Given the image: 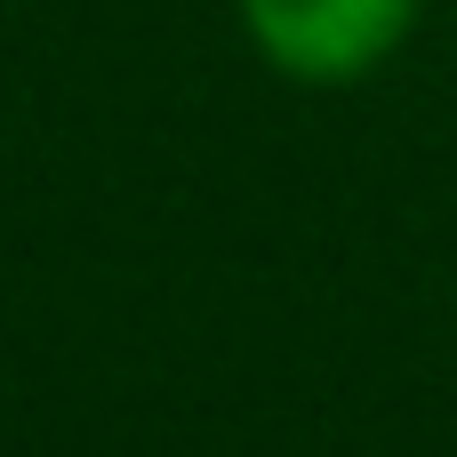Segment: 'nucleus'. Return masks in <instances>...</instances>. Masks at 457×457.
Returning <instances> with one entry per match:
<instances>
[{
    "label": "nucleus",
    "mask_w": 457,
    "mask_h": 457,
    "mask_svg": "<svg viewBox=\"0 0 457 457\" xmlns=\"http://www.w3.org/2000/svg\"><path fill=\"white\" fill-rule=\"evenodd\" d=\"M241 40L289 88H361L410 40L426 0H233Z\"/></svg>",
    "instance_id": "obj_1"
}]
</instances>
